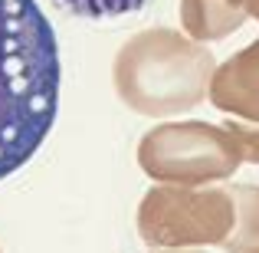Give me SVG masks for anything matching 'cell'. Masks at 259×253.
Here are the masks:
<instances>
[{"label": "cell", "instance_id": "9c48e42d", "mask_svg": "<svg viewBox=\"0 0 259 253\" xmlns=\"http://www.w3.org/2000/svg\"><path fill=\"white\" fill-rule=\"evenodd\" d=\"M246 7H249V10H253L256 17H259V0H246Z\"/></svg>", "mask_w": 259, "mask_h": 253}, {"label": "cell", "instance_id": "ba28073f", "mask_svg": "<svg viewBox=\"0 0 259 253\" xmlns=\"http://www.w3.org/2000/svg\"><path fill=\"white\" fill-rule=\"evenodd\" d=\"M56 4L85 20H115V17L141 10L148 0H56Z\"/></svg>", "mask_w": 259, "mask_h": 253}, {"label": "cell", "instance_id": "7a4b0ae2", "mask_svg": "<svg viewBox=\"0 0 259 253\" xmlns=\"http://www.w3.org/2000/svg\"><path fill=\"white\" fill-rule=\"evenodd\" d=\"M213 79V56L174 30H145L115 59V92L138 115H174L197 105Z\"/></svg>", "mask_w": 259, "mask_h": 253}, {"label": "cell", "instance_id": "52a82bcc", "mask_svg": "<svg viewBox=\"0 0 259 253\" xmlns=\"http://www.w3.org/2000/svg\"><path fill=\"white\" fill-rule=\"evenodd\" d=\"M236 207V230L227 240L230 253H259V191L256 188H236L233 194Z\"/></svg>", "mask_w": 259, "mask_h": 253}, {"label": "cell", "instance_id": "3957f363", "mask_svg": "<svg viewBox=\"0 0 259 253\" xmlns=\"http://www.w3.org/2000/svg\"><path fill=\"white\" fill-rule=\"evenodd\" d=\"M138 161L145 174L158 181L200 184L230 174L243 161V155L230 128L181 122L151 128L138 145Z\"/></svg>", "mask_w": 259, "mask_h": 253}, {"label": "cell", "instance_id": "30bf717a", "mask_svg": "<svg viewBox=\"0 0 259 253\" xmlns=\"http://www.w3.org/2000/svg\"><path fill=\"white\" fill-rule=\"evenodd\" d=\"M167 253H190V250H167Z\"/></svg>", "mask_w": 259, "mask_h": 253}, {"label": "cell", "instance_id": "5b68a950", "mask_svg": "<svg viewBox=\"0 0 259 253\" xmlns=\"http://www.w3.org/2000/svg\"><path fill=\"white\" fill-rule=\"evenodd\" d=\"M210 95L223 112L259 122V43L246 46L240 56L217 69L210 79Z\"/></svg>", "mask_w": 259, "mask_h": 253}, {"label": "cell", "instance_id": "277c9868", "mask_svg": "<svg viewBox=\"0 0 259 253\" xmlns=\"http://www.w3.org/2000/svg\"><path fill=\"white\" fill-rule=\"evenodd\" d=\"M236 221L233 197L223 191L158 188L141 201L138 230L148 243L161 247H194L220 243Z\"/></svg>", "mask_w": 259, "mask_h": 253}, {"label": "cell", "instance_id": "8992f818", "mask_svg": "<svg viewBox=\"0 0 259 253\" xmlns=\"http://www.w3.org/2000/svg\"><path fill=\"white\" fill-rule=\"evenodd\" d=\"M181 17L197 40H220L243 23L246 10L240 0H181Z\"/></svg>", "mask_w": 259, "mask_h": 253}, {"label": "cell", "instance_id": "6da1fadb", "mask_svg": "<svg viewBox=\"0 0 259 253\" xmlns=\"http://www.w3.org/2000/svg\"><path fill=\"white\" fill-rule=\"evenodd\" d=\"M59 46L36 0H0V181L36 155L56 122Z\"/></svg>", "mask_w": 259, "mask_h": 253}]
</instances>
